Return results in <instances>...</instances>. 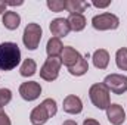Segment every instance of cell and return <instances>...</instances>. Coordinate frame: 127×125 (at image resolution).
<instances>
[{"instance_id":"9c48e42d","label":"cell","mask_w":127,"mask_h":125,"mask_svg":"<svg viewBox=\"0 0 127 125\" xmlns=\"http://www.w3.org/2000/svg\"><path fill=\"white\" fill-rule=\"evenodd\" d=\"M49 30H50V32H52L53 37H56V38H64V37H66V35L69 34L71 27H69L66 18H55V19H52V22H50V25H49Z\"/></svg>"},{"instance_id":"4fadbf2b","label":"cell","mask_w":127,"mask_h":125,"mask_svg":"<svg viewBox=\"0 0 127 125\" xmlns=\"http://www.w3.org/2000/svg\"><path fill=\"white\" fill-rule=\"evenodd\" d=\"M64 50V44L61 41V38H56V37H50L47 40V44H46V53H47V58H59L61 53Z\"/></svg>"},{"instance_id":"d4e9b609","label":"cell","mask_w":127,"mask_h":125,"mask_svg":"<svg viewBox=\"0 0 127 125\" xmlns=\"http://www.w3.org/2000/svg\"><path fill=\"white\" fill-rule=\"evenodd\" d=\"M95 7H97V9H105V7H108L109 4H111V1H105V3H99V1H93L92 3Z\"/></svg>"},{"instance_id":"30bf717a","label":"cell","mask_w":127,"mask_h":125,"mask_svg":"<svg viewBox=\"0 0 127 125\" xmlns=\"http://www.w3.org/2000/svg\"><path fill=\"white\" fill-rule=\"evenodd\" d=\"M64 112L69 113V115H78L83 112V102L78 96L75 94H68L65 99H64L62 103Z\"/></svg>"},{"instance_id":"83f0119b","label":"cell","mask_w":127,"mask_h":125,"mask_svg":"<svg viewBox=\"0 0 127 125\" xmlns=\"http://www.w3.org/2000/svg\"><path fill=\"white\" fill-rule=\"evenodd\" d=\"M62 125H77L75 121H72V119H66V121H64Z\"/></svg>"},{"instance_id":"d6986e66","label":"cell","mask_w":127,"mask_h":125,"mask_svg":"<svg viewBox=\"0 0 127 125\" xmlns=\"http://www.w3.org/2000/svg\"><path fill=\"white\" fill-rule=\"evenodd\" d=\"M35 72H37V63H35V61L31 59V58L25 59V61L22 62V65H21V68H19V74H21L22 77H25V78L32 77Z\"/></svg>"},{"instance_id":"8fae6325","label":"cell","mask_w":127,"mask_h":125,"mask_svg":"<svg viewBox=\"0 0 127 125\" xmlns=\"http://www.w3.org/2000/svg\"><path fill=\"white\" fill-rule=\"evenodd\" d=\"M80 53L74 49V47H71V46H64V50L62 53H61V56H59V59H61V62L62 65H65L66 68H71V66H74L77 61L80 59Z\"/></svg>"},{"instance_id":"5bb4252c","label":"cell","mask_w":127,"mask_h":125,"mask_svg":"<svg viewBox=\"0 0 127 125\" xmlns=\"http://www.w3.org/2000/svg\"><path fill=\"white\" fill-rule=\"evenodd\" d=\"M92 61H93V65L97 69H106L108 65H109V53L108 50L105 49H97L93 52L92 55Z\"/></svg>"},{"instance_id":"44dd1931","label":"cell","mask_w":127,"mask_h":125,"mask_svg":"<svg viewBox=\"0 0 127 125\" xmlns=\"http://www.w3.org/2000/svg\"><path fill=\"white\" fill-rule=\"evenodd\" d=\"M40 104L44 107V110L47 112L49 118H53V116L58 113V104H56V100H53V99L49 97V99H44Z\"/></svg>"},{"instance_id":"4316f807","label":"cell","mask_w":127,"mask_h":125,"mask_svg":"<svg viewBox=\"0 0 127 125\" xmlns=\"http://www.w3.org/2000/svg\"><path fill=\"white\" fill-rule=\"evenodd\" d=\"M6 7H7V4H6V1H3V0H0V15H3V13L6 12Z\"/></svg>"},{"instance_id":"3957f363","label":"cell","mask_w":127,"mask_h":125,"mask_svg":"<svg viewBox=\"0 0 127 125\" xmlns=\"http://www.w3.org/2000/svg\"><path fill=\"white\" fill-rule=\"evenodd\" d=\"M43 37V30L38 24L35 22H30L25 28H24V34H22V43L28 50H37L40 41Z\"/></svg>"},{"instance_id":"5b68a950","label":"cell","mask_w":127,"mask_h":125,"mask_svg":"<svg viewBox=\"0 0 127 125\" xmlns=\"http://www.w3.org/2000/svg\"><path fill=\"white\" fill-rule=\"evenodd\" d=\"M61 66L62 62L59 58H47L43 66L40 68V78H43L44 81H55L59 77Z\"/></svg>"},{"instance_id":"ba28073f","label":"cell","mask_w":127,"mask_h":125,"mask_svg":"<svg viewBox=\"0 0 127 125\" xmlns=\"http://www.w3.org/2000/svg\"><path fill=\"white\" fill-rule=\"evenodd\" d=\"M106 118L112 125H123L126 121V112H124L121 104L111 103L106 107Z\"/></svg>"},{"instance_id":"9a60e30c","label":"cell","mask_w":127,"mask_h":125,"mask_svg":"<svg viewBox=\"0 0 127 125\" xmlns=\"http://www.w3.org/2000/svg\"><path fill=\"white\" fill-rule=\"evenodd\" d=\"M49 119H50V118H49L47 112L44 110V107H43L41 104L35 106L31 110V113H30V122H31L32 125H44Z\"/></svg>"},{"instance_id":"6da1fadb","label":"cell","mask_w":127,"mask_h":125,"mask_svg":"<svg viewBox=\"0 0 127 125\" xmlns=\"http://www.w3.org/2000/svg\"><path fill=\"white\" fill-rule=\"evenodd\" d=\"M21 62V50L16 43L4 41L0 44V71H10Z\"/></svg>"},{"instance_id":"7402d4cb","label":"cell","mask_w":127,"mask_h":125,"mask_svg":"<svg viewBox=\"0 0 127 125\" xmlns=\"http://www.w3.org/2000/svg\"><path fill=\"white\" fill-rule=\"evenodd\" d=\"M65 1L66 0H47L46 1V6L49 7V10L52 12H62L65 9Z\"/></svg>"},{"instance_id":"7a4b0ae2","label":"cell","mask_w":127,"mask_h":125,"mask_svg":"<svg viewBox=\"0 0 127 125\" xmlns=\"http://www.w3.org/2000/svg\"><path fill=\"white\" fill-rule=\"evenodd\" d=\"M109 90L103 83H96L89 88V97L93 106L97 107L99 110H106V107L111 104V96Z\"/></svg>"},{"instance_id":"2e32d148","label":"cell","mask_w":127,"mask_h":125,"mask_svg":"<svg viewBox=\"0 0 127 125\" xmlns=\"http://www.w3.org/2000/svg\"><path fill=\"white\" fill-rule=\"evenodd\" d=\"M66 19H68L69 27H71V31L80 32V31H83V30L86 28L87 21H86L84 15H81V13H71Z\"/></svg>"},{"instance_id":"8992f818","label":"cell","mask_w":127,"mask_h":125,"mask_svg":"<svg viewBox=\"0 0 127 125\" xmlns=\"http://www.w3.org/2000/svg\"><path fill=\"white\" fill-rule=\"evenodd\" d=\"M103 84L114 94H124L127 91V77L121 74H109L105 77Z\"/></svg>"},{"instance_id":"ac0fdd59","label":"cell","mask_w":127,"mask_h":125,"mask_svg":"<svg viewBox=\"0 0 127 125\" xmlns=\"http://www.w3.org/2000/svg\"><path fill=\"white\" fill-rule=\"evenodd\" d=\"M89 71V63H87V59L84 56H80V59L77 61V63L71 68H68V72L72 75V77H81L84 75L86 72Z\"/></svg>"},{"instance_id":"603a6c76","label":"cell","mask_w":127,"mask_h":125,"mask_svg":"<svg viewBox=\"0 0 127 125\" xmlns=\"http://www.w3.org/2000/svg\"><path fill=\"white\" fill-rule=\"evenodd\" d=\"M12 100V91L9 88H0V107L9 104Z\"/></svg>"},{"instance_id":"52a82bcc","label":"cell","mask_w":127,"mask_h":125,"mask_svg":"<svg viewBox=\"0 0 127 125\" xmlns=\"http://www.w3.org/2000/svg\"><path fill=\"white\" fill-rule=\"evenodd\" d=\"M19 94L24 100L27 102H34L40 97L41 94V85L37 81H27L19 85Z\"/></svg>"},{"instance_id":"cb8c5ba5","label":"cell","mask_w":127,"mask_h":125,"mask_svg":"<svg viewBox=\"0 0 127 125\" xmlns=\"http://www.w3.org/2000/svg\"><path fill=\"white\" fill-rule=\"evenodd\" d=\"M0 125H12L10 118L6 115V112L3 110V107H0Z\"/></svg>"},{"instance_id":"7c38bea8","label":"cell","mask_w":127,"mask_h":125,"mask_svg":"<svg viewBox=\"0 0 127 125\" xmlns=\"http://www.w3.org/2000/svg\"><path fill=\"white\" fill-rule=\"evenodd\" d=\"M1 24L4 25L6 30L15 31V30H18V27L21 24V16L15 10H6L1 16Z\"/></svg>"},{"instance_id":"277c9868","label":"cell","mask_w":127,"mask_h":125,"mask_svg":"<svg viewBox=\"0 0 127 125\" xmlns=\"http://www.w3.org/2000/svg\"><path fill=\"white\" fill-rule=\"evenodd\" d=\"M92 25L97 31H109V30H117L120 27V19L117 15L105 12L99 13L92 18Z\"/></svg>"},{"instance_id":"ffe728a7","label":"cell","mask_w":127,"mask_h":125,"mask_svg":"<svg viewBox=\"0 0 127 125\" xmlns=\"http://www.w3.org/2000/svg\"><path fill=\"white\" fill-rule=\"evenodd\" d=\"M115 63L117 68L121 71H127V47H121L115 53Z\"/></svg>"},{"instance_id":"e0dca14e","label":"cell","mask_w":127,"mask_h":125,"mask_svg":"<svg viewBox=\"0 0 127 125\" xmlns=\"http://www.w3.org/2000/svg\"><path fill=\"white\" fill-rule=\"evenodd\" d=\"M89 6H90V3H87L84 0H66L65 1V10H68L69 15L71 13H81L83 15V12Z\"/></svg>"},{"instance_id":"484cf974","label":"cell","mask_w":127,"mask_h":125,"mask_svg":"<svg viewBox=\"0 0 127 125\" xmlns=\"http://www.w3.org/2000/svg\"><path fill=\"white\" fill-rule=\"evenodd\" d=\"M83 125H100V124L96 119H93V118H87V119L83 121Z\"/></svg>"}]
</instances>
